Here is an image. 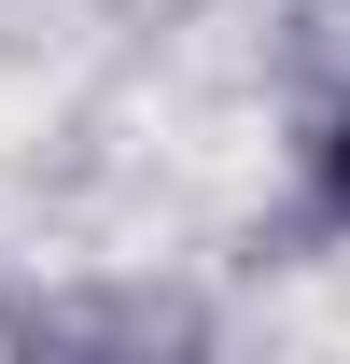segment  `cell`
Listing matches in <instances>:
<instances>
[{
    "instance_id": "cell-1",
    "label": "cell",
    "mask_w": 350,
    "mask_h": 364,
    "mask_svg": "<svg viewBox=\"0 0 350 364\" xmlns=\"http://www.w3.org/2000/svg\"><path fill=\"white\" fill-rule=\"evenodd\" d=\"M308 210H322V225H350V98H322V112H308Z\"/></svg>"
}]
</instances>
